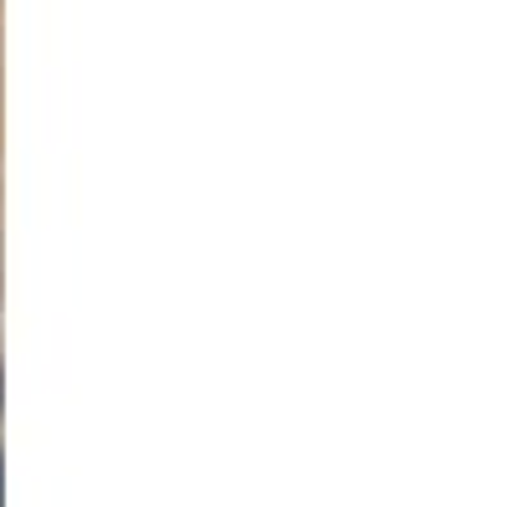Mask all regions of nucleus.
I'll list each match as a JSON object with an SVG mask.
<instances>
[{
  "label": "nucleus",
  "instance_id": "f257e3e1",
  "mask_svg": "<svg viewBox=\"0 0 512 507\" xmlns=\"http://www.w3.org/2000/svg\"><path fill=\"white\" fill-rule=\"evenodd\" d=\"M0 482H6V446H0Z\"/></svg>",
  "mask_w": 512,
  "mask_h": 507
},
{
  "label": "nucleus",
  "instance_id": "f03ea898",
  "mask_svg": "<svg viewBox=\"0 0 512 507\" xmlns=\"http://www.w3.org/2000/svg\"><path fill=\"white\" fill-rule=\"evenodd\" d=\"M0 385H6V359H0Z\"/></svg>",
  "mask_w": 512,
  "mask_h": 507
}]
</instances>
